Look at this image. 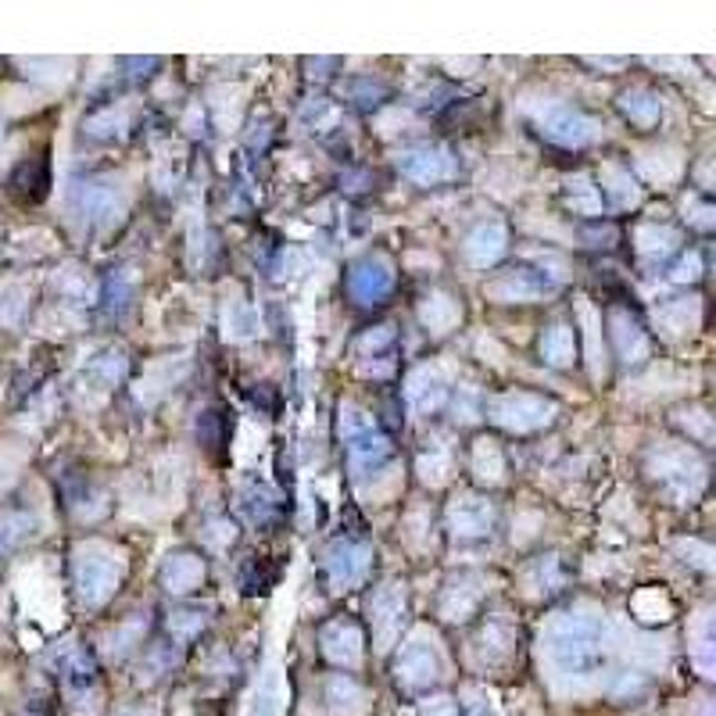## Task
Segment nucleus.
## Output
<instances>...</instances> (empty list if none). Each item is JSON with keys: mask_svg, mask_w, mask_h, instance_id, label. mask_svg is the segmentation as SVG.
Here are the masks:
<instances>
[{"mask_svg": "<svg viewBox=\"0 0 716 716\" xmlns=\"http://www.w3.org/2000/svg\"><path fill=\"white\" fill-rule=\"evenodd\" d=\"M548 663L570 680H588L606 666V624L585 612H562L545 635Z\"/></svg>", "mask_w": 716, "mask_h": 716, "instance_id": "1", "label": "nucleus"}, {"mask_svg": "<svg viewBox=\"0 0 716 716\" xmlns=\"http://www.w3.org/2000/svg\"><path fill=\"white\" fill-rule=\"evenodd\" d=\"M122 585V559L119 552H111L108 545L90 541L76 548V588L82 606H105L108 598L119 591Z\"/></svg>", "mask_w": 716, "mask_h": 716, "instance_id": "2", "label": "nucleus"}, {"mask_svg": "<svg viewBox=\"0 0 716 716\" xmlns=\"http://www.w3.org/2000/svg\"><path fill=\"white\" fill-rule=\"evenodd\" d=\"M534 122L541 126V133L548 140H556L562 147H585L598 137L595 119H588L585 111L562 101H545L534 108Z\"/></svg>", "mask_w": 716, "mask_h": 716, "instance_id": "3", "label": "nucleus"}, {"mask_svg": "<svg viewBox=\"0 0 716 716\" xmlns=\"http://www.w3.org/2000/svg\"><path fill=\"white\" fill-rule=\"evenodd\" d=\"M556 405L545 402L538 394H527V391H512L502 394L491 402V420L502 423L506 430H516V434H527V430H541L552 423Z\"/></svg>", "mask_w": 716, "mask_h": 716, "instance_id": "4", "label": "nucleus"}, {"mask_svg": "<svg viewBox=\"0 0 716 716\" xmlns=\"http://www.w3.org/2000/svg\"><path fill=\"white\" fill-rule=\"evenodd\" d=\"M441 670H444L441 653H438L434 638H426V635H412L402 645V653H398V680H402L405 688L438 685Z\"/></svg>", "mask_w": 716, "mask_h": 716, "instance_id": "5", "label": "nucleus"}, {"mask_svg": "<svg viewBox=\"0 0 716 716\" xmlns=\"http://www.w3.org/2000/svg\"><path fill=\"white\" fill-rule=\"evenodd\" d=\"M653 470L677 498H692L706 480L703 462H698L692 452H685V448H666V452H659L656 462H653Z\"/></svg>", "mask_w": 716, "mask_h": 716, "instance_id": "6", "label": "nucleus"}, {"mask_svg": "<svg viewBox=\"0 0 716 716\" xmlns=\"http://www.w3.org/2000/svg\"><path fill=\"white\" fill-rule=\"evenodd\" d=\"M347 291H352L355 302L362 305H376L394 291V265L384 255H365L362 262L352 265V276H347Z\"/></svg>", "mask_w": 716, "mask_h": 716, "instance_id": "7", "label": "nucleus"}, {"mask_svg": "<svg viewBox=\"0 0 716 716\" xmlns=\"http://www.w3.org/2000/svg\"><path fill=\"white\" fill-rule=\"evenodd\" d=\"M72 205L87 223L94 226H111L115 219L122 215V197L111 183L101 179H87V183H76L72 190Z\"/></svg>", "mask_w": 716, "mask_h": 716, "instance_id": "8", "label": "nucleus"}, {"mask_svg": "<svg viewBox=\"0 0 716 716\" xmlns=\"http://www.w3.org/2000/svg\"><path fill=\"white\" fill-rule=\"evenodd\" d=\"M398 169H402L412 183L420 187H434L441 179H452L455 176V158L444 151V147H412L402 158H398Z\"/></svg>", "mask_w": 716, "mask_h": 716, "instance_id": "9", "label": "nucleus"}, {"mask_svg": "<svg viewBox=\"0 0 716 716\" xmlns=\"http://www.w3.org/2000/svg\"><path fill=\"white\" fill-rule=\"evenodd\" d=\"M552 291H556V279L545 269H512L488 283V294L506 305L509 302H538V297L552 294Z\"/></svg>", "mask_w": 716, "mask_h": 716, "instance_id": "10", "label": "nucleus"}, {"mask_svg": "<svg viewBox=\"0 0 716 716\" xmlns=\"http://www.w3.org/2000/svg\"><path fill=\"white\" fill-rule=\"evenodd\" d=\"M370 545H359V541H333L330 552H326V570L330 580L337 588H355L370 573Z\"/></svg>", "mask_w": 716, "mask_h": 716, "instance_id": "11", "label": "nucleus"}, {"mask_svg": "<svg viewBox=\"0 0 716 716\" xmlns=\"http://www.w3.org/2000/svg\"><path fill=\"white\" fill-rule=\"evenodd\" d=\"M370 616H373V630L380 648H388L398 630H402V616H405V588L402 585H384L376 588L370 598Z\"/></svg>", "mask_w": 716, "mask_h": 716, "instance_id": "12", "label": "nucleus"}, {"mask_svg": "<svg viewBox=\"0 0 716 716\" xmlns=\"http://www.w3.org/2000/svg\"><path fill=\"white\" fill-rule=\"evenodd\" d=\"M320 645H323V656L333 663V666H344V670H355L362 663V630L355 620H333L323 627L320 635Z\"/></svg>", "mask_w": 716, "mask_h": 716, "instance_id": "13", "label": "nucleus"}, {"mask_svg": "<svg viewBox=\"0 0 716 716\" xmlns=\"http://www.w3.org/2000/svg\"><path fill=\"white\" fill-rule=\"evenodd\" d=\"M448 523H452L455 538H484V534H491L494 509L488 498L462 494L452 502V509H448Z\"/></svg>", "mask_w": 716, "mask_h": 716, "instance_id": "14", "label": "nucleus"}, {"mask_svg": "<svg viewBox=\"0 0 716 716\" xmlns=\"http://www.w3.org/2000/svg\"><path fill=\"white\" fill-rule=\"evenodd\" d=\"M506 244H509V233H506V223H480L470 237H465V258H470L473 265H494L498 258L506 255Z\"/></svg>", "mask_w": 716, "mask_h": 716, "instance_id": "15", "label": "nucleus"}, {"mask_svg": "<svg viewBox=\"0 0 716 716\" xmlns=\"http://www.w3.org/2000/svg\"><path fill=\"white\" fill-rule=\"evenodd\" d=\"M202 580H205V562L197 556L179 552L161 562V585L173 595H187L194 588H202Z\"/></svg>", "mask_w": 716, "mask_h": 716, "instance_id": "16", "label": "nucleus"}, {"mask_svg": "<svg viewBox=\"0 0 716 716\" xmlns=\"http://www.w3.org/2000/svg\"><path fill=\"white\" fill-rule=\"evenodd\" d=\"M409 405L415 412H434L444 405V398H448V384H444V376L438 370H415L412 380H409Z\"/></svg>", "mask_w": 716, "mask_h": 716, "instance_id": "17", "label": "nucleus"}, {"mask_svg": "<svg viewBox=\"0 0 716 716\" xmlns=\"http://www.w3.org/2000/svg\"><path fill=\"white\" fill-rule=\"evenodd\" d=\"M480 580H455L452 588L444 591V598H441V612H444V620H465L477 606H480Z\"/></svg>", "mask_w": 716, "mask_h": 716, "instance_id": "18", "label": "nucleus"}, {"mask_svg": "<svg viewBox=\"0 0 716 716\" xmlns=\"http://www.w3.org/2000/svg\"><path fill=\"white\" fill-rule=\"evenodd\" d=\"M609 326H612V341H616V347H620V355L627 362H641L648 355V341H645V333H641V326L635 320H627L624 312H612Z\"/></svg>", "mask_w": 716, "mask_h": 716, "instance_id": "19", "label": "nucleus"}, {"mask_svg": "<svg viewBox=\"0 0 716 716\" xmlns=\"http://www.w3.org/2000/svg\"><path fill=\"white\" fill-rule=\"evenodd\" d=\"M620 108H624L627 119L638 122V126H656L659 115H663V101H659V97H656L653 90H645V87L627 90V94L620 97Z\"/></svg>", "mask_w": 716, "mask_h": 716, "instance_id": "20", "label": "nucleus"}, {"mask_svg": "<svg viewBox=\"0 0 716 716\" xmlns=\"http://www.w3.org/2000/svg\"><path fill=\"white\" fill-rule=\"evenodd\" d=\"M541 355L548 365H570L573 355H577V333L570 326H552V330H545V337H541Z\"/></svg>", "mask_w": 716, "mask_h": 716, "instance_id": "21", "label": "nucleus"}, {"mask_svg": "<svg viewBox=\"0 0 716 716\" xmlns=\"http://www.w3.org/2000/svg\"><path fill=\"white\" fill-rule=\"evenodd\" d=\"M330 706L337 716H359L365 709V692L347 674H337L330 680Z\"/></svg>", "mask_w": 716, "mask_h": 716, "instance_id": "22", "label": "nucleus"}, {"mask_svg": "<svg viewBox=\"0 0 716 716\" xmlns=\"http://www.w3.org/2000/svg\"><path fill=\"white\" fill-rule=\"evenodd\" d=\"M459 305L452 302L448 294H434V297H426V305H423V312H420V320H423V326H430L434 333H448L455 323H459Z\"/></svg>", "mask_w": 716, "mask_h": 716, "instance_id": "23", "label": "nucleus"}, {"mask_svg": "<svg viewBox=\"0 0 716 716\" xmlns=\"http://www.w3.org/2000/svg\"><path fill=\"white\" fill-rule=\"evenodd\" d=\"M602 190L612 197L616 205H635L638 202L635 179H630V173H624L620 165H606V169H602ZM602 190H598V194H602Z\"/></svg>", "mask_w": 716, "mask_h": 716, "instance_id": "24", "label": "nucleus"}, {"mask_svg": "<svg viewBox=\"0 0 716 716\" xmlns=\"http://www.w3.org/2000/svg\"><path fill=\"white\" fill-rule=\"evenodd\" d=\"M674 244H677V233L674 229H659V226H641L638 229V252L645 258H666L674 252Z\"/></svg>", "mask_w": 716, "mask_h": 716, "instance_id": "25", "label": "nucleus"}, {"mask_svg": "<svg viewBox=\"0 0 716 716\" xmlns=\"http://www.w3.org/2000/svg\"><path fill=\"white\" fill-rule=\"evenodd\" d=\"M473 470L480 480H488V484H498L506 473V459L502 452H498V444L494 441H480L477 444V452H473Z\"/></svg>", "mask_w": 716, "mask_h": 716, "instance_id": "26", "label": "nucleus"}, {"mask_svg": "<svg viewBox=\"0 0 716 716\" xmlns=\"http://www.w3.org/2000/svg\"><path fill=\"white\" fill-rule=\"evenodd\" d=\"M258 330V320L247 302H226V337L247 341Z\"/></svg>", "mask_w": 716, "mask_h": 716, "instance_id": "27", "label": "nucleus"}, {"mask_svg": "<svg viewBox=\"0 0 716 716\" xmlns=\"http://www.w3.org/2000/svg\"><path fill=\"white\" fill-rule=\"evenodd\" d=\"M122 370H126V359H122L119 352H108V355H101V359H94L87 373H90L94 384L105 391V388H111L115 380L122 376Z\"/></svg>", "mask_w": 716, "mask_h": 716, "instance_id": "28", "label": "nucleus"}, {"mask_svg": "<svg viewBox=\"0 0 716 716\" xmlns=\"http://www.w3.org/2000/svg\"><path fill=\"white\" fill-rule=\"evenodd\" d=\"M283 713V688H279V674L269 670L258 688V706H255V716H279Z\"/></svg>", "mask_w": 716, "mask_h": 716, "instance_id": "29", "label": "nucleus"}, {"mask_svg": "<svg viewBox=\"0 0 716 716\" xmlns=\"http://www.w3.org/2000/svg\"><path fill=\"white\" fill-rule=\"evenodd\" d=\"M659 323L670 330V333H685V330H692L695 326V315H698V308L695 305H688V302H670V305H663L659 312Z\"/></svg>", "mask_w": 716, "mask_h": 716, "instance_id": "30", "label": "nucleus"}, {"mask_svg": "<svg viewBox=\"0 0 716 716\" xmlns=\"http://www.w3.org/2000/svg\"><path fill=\"white\" fill-rule=\"evenodd\" d=\"M570 208L585 215L602 212V194H598V187H591L588 176H577V187H570Z\"/></svg>", "mask_w": 716, "mask_h": 716, "instance_id": "31", "label": "nucleus"}, {"mask_svg": "<svg viewBox=\"0 0 716 716\" xmlns=\"http://www.w3.org/2000/svg\"><path fill=\"white\" fill-rule=\"evenodd\" d=\"M29 520L19 512H11V516H0V552H8V548H14L19 541H26L29 534Z\"/></svg>", "mask_w": 716, "mask_h": 716, "instance_id": "32", "label": "nucleus"}, {"mask_svg": "<svg viewBox=\"0 0 716 716\" xmlns=\"http://www.w3.org/2000/svg\"><path fill=\"white\" fill-rule=\"evenodd\" d=\"M26 297H29L26 287H14V283L0 291V323H8V326L19 323L22 312H26Z\"/></svg>", "mask_w": 716, "mask_h": 716, "instance_id": "33", "label": "nucleus"}, {"mask_svg": "<svg viewBox=\"0 0 716 716\" xmlns=\"http://www.w3.org/2000/svg\"><path fill=\"white\" fill-rule=\"evenodd\" d=\"M635 612L641 616V620H666V612H670V602H666V595H659V591H638Z\"/></svg>", "mask_w": 716, "mask_h": 716, "instance_id": "34", "label": "nucleus"}, {"mask_svg": "<svg viewBox=\"0 0 716 716\" xmlns=\"http://www.w3.org/2000/svg\"><path fill=\"white\" fill-rule=\"evenodd\" d=\"M580 320H585V333H588V359L595 362V370H598V315H595V308L588 305V302H580Z\"/></svg>", "mask_w": 716, "mask_h": 716, "instance_id": "35", "label": "nucleus"}, {"mask_svg": "<svg viewBox=\"0 0 716 716\" xmlns=\"http://www.w3.org/2000/svg\"><path fill=\"white\" fill-rule=\"evenodd\" d=\"M420 470H423V477H426V480H434V484H441L444 473H448V459H444L441 452H434L430 459H423V462H420Z\"/></svg>", "mask_w": 716, "mask_h": 716, "instance_id": "36", "label": "nucleus"}, {"mask_svg": "<svg viewBox=\"0 0 716 716\" xmlns=\"http://www.w3.org/2000/svg\"><path fill=\"white\" fill-rule=\"evenodd\" d=\"M202 627H205L202 612H176V620H173V630H179V635H194V630H202Z\"/></svg>", "mask_w": 716, "mask_h": 716, "instance_id": "37", "label": "nucleus"}, {"mask_svg": "<svg viewBox=\"0 0 716 716\" xmlns=\"http://www.w3.org/2000/svg\"><path fill=\"white\" fill-rule=\"evenodd\" d=\"M423 716H459V706L452 698H434V703L423 706Z\"/></svg>", "mask_w": 716, "mask_h": 716, "instance_id": "38", "label": "nucleus"}, {"mask_svg": "<svg viewBox=\"0 0 716 716\" xmlns=\"http://www.w3.org/2000/svg\"><path fill=\"white\" fill-rule=\"evenodd\" d=\"M695 276H698V255H688V258L674 269V279L685 283V279H695Z\"/></svg>", "mask_w": 716, "mask_h": 716, "instance_id": "39", "label": "nucleus"}, {"mask_svg": "<svg viewBox=\"0 0 716 716\" xmlns=\"http://www.w3.org/2000/svg\"><path fill=\"white\" fill-rule=\"evenodd\" d=\"M391 337H394V333H391V326H380V333H370V337H365V341H362V347H365V352H370V347H373V352H376V347H384V344H391Z\"/></svg>", "mask_w": 716, "mask_h": 716, "instance_id": "40", "label": "nucleus"}]
</instances>
